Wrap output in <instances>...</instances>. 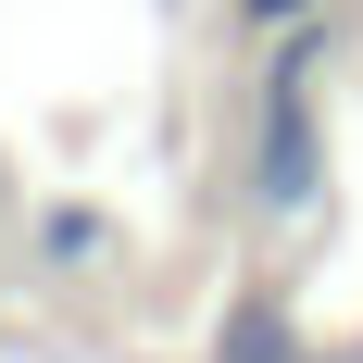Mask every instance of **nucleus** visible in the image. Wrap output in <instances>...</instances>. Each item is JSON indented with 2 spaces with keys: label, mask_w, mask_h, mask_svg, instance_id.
<instances>
[{
  "label": "nucleus",
  "mask_w": 363,
  "mask_h": 363,
  "mask_svg": "<svg viewBox=\"0 0 363 363\" xmlns=\"http://www.w3.org/2000/svg\"><path fill=\"white\" fill-rule=\"evenodd\" d=\"M313 63H326V26H276V63H263V150H251V201L263 213H313V188H326Z\"/></svg>",
  "instance_id": "1"
},
{
  "label": "nucleus",
  "mask_w": 363,
  "mask_h": 363,
  "mask_svg": "<svg viewBox=\"0 0 363 363\" xmlns=\"http://www.w3.org/2000/svg\"><path fill=\"white\" fill-rule=\"evenodd\" d=\"M113 238H125V225H113L101 201H50V213H38V251L63 263V276H88V263H113Z\"/></svg>",
  "instance_id": "2"
},
{
  "label": "nucleus",
  "mask_w": 363,
  "mask_h": 363,
  "mask_svg": "<svg viewBox=\"0 0 363 363\" xmlns=\"http://www.w3.org/2000/svg\"><path fill=\"white\" fill-rule=\"evenodd\" d=\"M213 363H313V351H301V326L276 313V301H238V313L213 326Z\"/></svg>",
  "instance_id": "3"
},
{
  "label": "nucleus",
  "mask_w": 363,
  "mask_h": 363,
  "mask_svg": "<svg viewBox=\"0 0 363 363\" xmlns=\"http://www.w3.org/2000/svg\"><path fill=\"white\" fill-rule=\"evenodd\" d=\"M238 13H251V26H313L326 0H238Z\"/></svg>",
  "instance_id": "4"
}]
</instances>
